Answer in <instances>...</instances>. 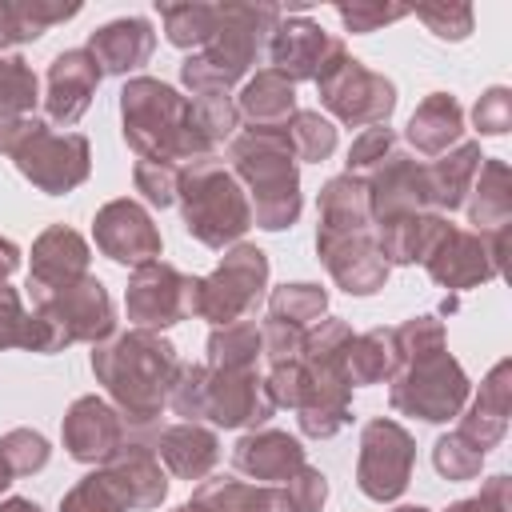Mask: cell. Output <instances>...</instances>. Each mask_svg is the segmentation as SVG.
<instances>
[{
    "instance_id": "3",
    "label": "cell",
    "mask_w": 512,
    "mask_h": 512,
    "mask_svg": "<svg viewBox=\"0 0 512 512\" xmlns=\"http://www.w3.org/2000/svg\"><path fill=\"white\" fill-rule=\"evenodd\" d=\"M280 20L276 4H216L212 36L184 56L180 80L200 96H228L260 56L264 40Z\"/></svg>"
},
{
    "instance_id": "37",
    "label": "cell",
    "mask_w": 512,
    "mask_h": 512,
    "mask_svg": "<svg viewBox=\"0 0 512 512\" xmlns=\"http://www.w3.org/2000/svg\"><path fill=\"white\" fill-rule=\"evenodd\" d=\"M328 312V292L320 284H280L268 296V320H280L296 332H308L312 324H320Z\"/></svg>"
},
{
    "instance_id": "40",
    "label": "cell",
    "mask_w": 512,
    "mask_h": 512,
    "mask_svg": "<svg viewBox=\"0 0 512 512\" xmlns=\"http://www.w3.org/2000/svg\"><path fill=\"white\" fill-rule=\"evenodd\" d=\"M36 72L24 56H0V128L32 116L36 108Z\"/></svg>"
},
{
    "instance_id": "15",
    "label": "cell",
    "mask_w": 512,
    "mask_h": 512,
    "mask_svg": "<svg viewBox=\"0 0 512 512\" xmlns=\"http://www.w3.org/2000/svg\"><path fill=\"white\" fill-rule=\"evenodd\" d=\"M368 188V212L372 224H392L400 216H420L432 208V184H428V164H420L408 152H392L384 164H376L364 176Z\"/></svg>"
},
{
    "instance_id": "32",
    "label": "cell",
    "mask_w": 512,
    "mask_h": 512,
    "mask_svg": "<svg viewBox=\"0 0 512 512\" xmlns=\"http://www.w3.org/2000/svg\"><path fill=\"white\" fill-rule=\"evenodd\" d=\"M480 144L476 140H464L456 148H448L440 160L428 164V184H432V208H444V212H456L464 208L468 192H472V180L480 172Z\"/></svg>"
},
{
    "instance_id": "30",
    "label": "cell",
    "mask_w": 512,
    "mask_h": 512,
    "mask_svg": "<svg viewBox=\"0 0 512 512\" xmlns=\"http://www.w3.org/2000/svg\"><path fill=\"white\" fill-rule=\"evenodd\" d=\"M464 208H468V220L476 224L480 236L508 232V224H512V172L504 160H488V156L480 160V172L472 180Z\"/></svg>"
},
{
    "instance_id": "50",
    "label": "cell",
    "mask_w": 512,
    "mask_h": 512,
    "mask_svg": "<svg viewBox=\"0 0 512 512\" xmlns=\"http://www.w3.org/2000/svg\"><path fill=\"white\" fill-rule=\"evenodd\" d=\"M416 20L440 36V40H464L472 32V8L468 4H428V8H416Z\"/></svg>"
},
{
    "instance_id": "36",
    "label": "cell",
    "mask_w": 512,
    "mask_h": 512,
    "mask_svg": "<svg viewBox=\"0 0 512 512\" xmlns=\"http://www.w3.org/2000/svg\"><path fill=\"white\" fill-rule=\"evenodd\" d=\"M260 356H264V340L256 320H236V324L212 328L208 336V368L244 372V368H256Z\"/></svg>"
},
{
    "instance_id": "52",
    "label": "cell",
    "mask_w": 512,
    "mask_h": 512,
    "mask_svg": "<svg viewBox=\"0 0 512 512\" xmlns=\"http://www.w3.org/2000/svg\"><path fill=\"white\" fill-rule=\"evenodd\" d=\"M284 496L292 500L296 512H320L324 500H328V480H324L320 468H308V464H304V468L284 484Z\"/></svg>"
},
{
    "instance_id": "33",
    "label": "cell",
    "mask_w": 512,
    "mask_h": 512,
    "mask_svg": "<svg viewBox=\"0 0 512 512\" xmlns=\"http://www.w3.org/2000/svg\"><path fill=\"white\" fill-rule=\"evenodd\" d=\"M72 16H80V0H0V48L28 44Z\"/></svg>"
},
{
    "instance_id": "6",
    "label": "cell",
    "mask_w": 512,
    "mask_h": 512,
    "mask_svg": "<svg viewBox=\"0 0 512 512\" xmlns=\"http://www.w3.org/2000/svg\"><path fill=\"white\" fill-rule=\"evenodd\" d=\"M176 200H180L188 236H196L204 248L240 244V236L252 228L248 192L216 156H204L180 168Z\"/></svg>"
},
{
    "instance_id": "51",
    "label": "cell",
    "mask_w": 512,
    "mask_h": 512,
    "mask_svg": "<svg viewBox=\"0 0 512 512\" xmlns=\"http://www.w3.org/2000/svg\"><path fill=\"white\" fill-rule=\"evenodd\" d=\"M472 124H476L480 136H504L512 128V92L500 88V84L488 88L472 108Z\"/></svg>"
},
{
    "instance_id": "8",
    "label": "cell",
    "mask_w": 512,
    "mask_h": 512,
    "mask_svg": "<svg viewBox=\"0 0 512 512\" xmlns=\"http://www.w3.org/2000/svg\"><path fill=\"white\" fill-rule=\"evenodd\" d=\"M388 380H392L388 404L396 412L428 420V424H444V420L460 416V408H464V400L472 392L464 368L456 364V356L448 348L396 360Z\"/></svg>"
},
{
    "instance_id": "56",
    "label": "cell",
    "mask_w": 512,
    "mask_h": 512,
    "mask_svg": "<svg viewBox=\"0 0 512 512\" xmlns=\"http://www.w3.org/2000/svg\"><path fill=\"white\" fill-rule=\"evenodd\" d=\"M260 340H264L268 364H288V360L300 356L304 332H296V328H288V324H280V320H268V324H260Z\"/></svg>"
},
{
    "instance_id": "22",
    "label": "cell",
    "mask_w": 512,
    "mask_h": 512,
    "mask_svg": "<svg viewBox=\"0 0 512 512\" xmlns=\"http://www.w3.org/2000/svg\"><path fill=\"white\" fill-rule=\"evenodd\" d=\"M100 64L88 56V48H68L60 52L52 64H48V88H44V112L52 124H64L72 128L92 96H96V84H100Z\"/></svg>"
},
{
    "instance_id": "11",
    "label": "cell",
    "mask_w": 512,
    "mask_h": 512,
    "mask_svg": "<svg viewBox=\"0 0 512 512\" xmlns=\"http://www.w3.org/2000/svg\"><path fill=\"white\" fill-rule=\"evenodd\" d=\"M320 88V104L352 128H376L388 124L392 108H396V84L372 68H364L356 56H348V48L316 76Z\"/></svg>"
},
{
    "instance_id": "34",
    "label": "cell",
    "mask_w": 512,
    "mask_h": 512,
    "mask_svg": "<svg viewBox=\"0 0 512 512\" xmlns=\"http://www.w3.org/2000/svg\"><path fill=\"white\" fill-rule=\"evenodd\" d=\"M320 228L316 232H360L372 228V212H368V188L364 176H332L320 188Z\"/></svg>"
},
{
    "instance_id": "5",
    "label": "cell",
    "mask_w": 512,
    "mask_h": 512,
    "mask_svg": "<svg viewBox=\"0 0 512 512\" xmlns=\"http://www.w3.org/2000/svg\"><path fill=\"white\" fill-rule=\"evenodd\" d=\"M348 344H352V328L340 316H324L304 332V344H300L304 396H300L296 420H300V432L312 440H328L352 420Z\"/></svg>"
},
{
    "instance_id": "7",
    "label": "cell",
    "mask_w": 512,
    "mask_h": 512,
    "mask_svg": "<svg viewBox=\"0 0 512 512\" xmlns=\"http://www.w3.org/2000/svg\"><path fill=\"white\" fill-rule=\"evenodd\" d=\"M0 152L48 196H64L80 188L92 172V148L80 132H52L48 120L24 116L0 128Z\"/></svg>"
},
{
    "instance_id": "4",
    "label": "cell",
    "mask_w": 512,
    "mask_h": 512,
    "mask_svg": "<svg viewBox=\"0 0 512 512\" xmlns=\"http://www.w3.org/2000/svg\"><path fill=\"white\" fill-rule=\"evenodd\" d=\"M232 176L244 184L252 204V224L264 232H284L300 220V168L288 148L284 128H248L228 144Z\"/></svg>"
},
{
    "instance_id": "53",
    "label": "cell",
    "mask_w": 512,
    "mask_h": 512,
    "mask_svg": "<svg viewBox=\"0 0 512 512\" xmlns=\"http://www.w3.org/2000/svg\"><path fill=\"white\" fill-rule=\"evenodd\" d=\"M336 16L344 20V28H348L352 36H364V32H376V28L392 24V20H404V16H408V8H384V4H340V8H336Z\"/></svg>"
},
{
    "instance_id": "9",
    "label": "cell",
    "mask_w": 512,
    "mask_h": 512,
    "mask_svg": "<svg viewBox=\"0 0 512 512\" xmlns=\"http://www.w3.org/2000/svg\"><path fill=\"white\" fill-rule=\"evenodd\" d=\"M268 288V256L256 244H232L220 264L192 284V316L216 328L244 320Z\"/></svg>"
},
{
    "instance_id": "17",
    "label": "cell",
    "mask_w": 512,
    "mask_h": 512,
    "mask_svg": "<svg viewBox=\"0 0 512 512\" xmlns=\"http://www.w3.org/2000/svg\"><path fill=\"white\" fill-rule=\"evenodd\" d=\"M316 256L324 260V268L336 280V288H344L348 296H372L388 280V264H384V256L376 248V232L372 228H360V232H316Z\"/></svg>"
},
{
    "instance_id": "43",
    "label": "cell",
    "mask_w": 512,
    "mask_h": 512,
    "mask_svg": "<svg viewBox=\"0 0 512 512\" xmlns=\"http://www.w3.org/2000/svg\"><path fill=\"white\" fill-rule=\"evenodd\" d=\"M48 456H52L48 440H44L40 432H32V428H12V432L0 436V468H4L12 480L40 472V468L48 464Z\"/></svg>"
},
{
    "instance_id": "49",
    "label": "cell",
    "mask_w": 512,
    "mask_h": 512,
    "mask_svg": "<svg viewBox=\"0 0 512 512\" xmlns=\"http://www.w3.org/2000/svg\"><path fill=\"white\" fill-rule=\"evenodd\" d=\"M204 380H208V364H180L176 384L168 392V404H172L176 416L200 424V412H204Z\"/></svg>"
},
{
    "instance_id": "59",
    "label": "cell",
    "mask_w": 512,
    "mask_h": 512,
    "mask_svg": "<svg viewBox=\"0 0 512 512\" xmlns=\"http://www.w3.org/2000/svg\"><path fill=\"white\" fill-rule=\"evenodd\" d=\"M172 512H204V508H200V504H192V500H184V504H176Z\"/></svg>"
},
{
    "instance_id": "23",
    "label": "cell",
    "mask_w": 512,
    "mask_h": 512,
    "mask_svg": "<svg viewBox=\"0 0 512 512\" xmlns=\"http://www.w3.org/2000/svg\"><path fill=\"white\" fill-rule=\"evenodd\" d=\"M232 464L236 472H244L256 484H288L308 460H304V444L280 428H260V432H244L232 448Z\"/></svg>"
},
{
    "instance_id": "55",
    "label": "cell",
    "mask_w": 512,
    "mask_h": 512,
    "mask_svg": "<svg viewBox=\"0 0 512 512\" xmlns=\"http://www.w3.org/2000/svg\"><path fill=\"white\" fill-rule=\"evenodd\" d=\"M444 512H512V480L508 476H488L484 488H480V496L456 500Z\"/></svg>"
},
{
    "instance_id": "29",
    "label": "cell",
    "mask_w": 512,
    "mask_h": 512,
    "mask_svg": "<svg viewBox=\"0 0 512 512\" xmlns=\"http://www.w3.org/2000/svg\"><path fill=\"white\" fill-rule=\"evenodd\" d=\"M192 504L204 512H296L280 484H244L232 476H204Z\"/></svg>"
},
{
    "instance_id": "45",
    "label": "cell",
    "mask_w": 512,
    "mask_h": 512,
    "mask_svg": "<svg viewBox=\"0 0 512 512\" xmlns=\"http://www.w3.org/2000/svg\"><path fill=\"white\" fill-rule=\"evenodd\" d=\"M432 464L444 480H476L480 476V464H484V452H476L464 436L448 432L432 444Z\"/></svg>"
},
{
    "instance_id": "13",
    "label": "cell",
    "mask_w": 512,
    "mask_h": 512,
    "mask_svg": "<svg viewBox=\"0 0 512 512\" xmlns=\"http://www.w3.org/2000/svg\"><path fill=\"white\" fill-rule=\"evenodd\" d=\"M36 316L52 324L60 344H100L116 332V308L108 288L96 276H84L68 288H56L48 296H36Z\"/></svg>"
},
{
    "instance_id": "44",
    "label": "cell",
    "mask_w": 512,
    "mask_h": 512,
    "mask_svg": "<svg viewBox=\"0 0 512 512\" xmlns=\"http://www.w3.org/2000/svg\"><path fill=\"white\" fill-rule=\"evenodd\" d=\"M60 512H128V504H124L120 488L112 484V476L104 468H96L64 492Z\"/></svg>"
},
{
    "instance_id": "35",
    "label": "cell",
    "mask_w": 512,
    "mask_h": 512,
    "mask_svg": "<svg viewBox=\"0 0 512 512\" xmlns=\"http://www.w3.org/2000/svg\"><path fill=\"white\" fill-rule=\"evenodd\" d=\"M4 348H28V352H60V336L52 332V324L36 312H24L20 292L0 284V352Z\"/></svg>"
},
{
    "instance_id": "27",
    "label": "cell",
    "mask_w": 512,
    "mask_h": 512,
    "mask_svg": "<svg viewBox=\"0 0 512 512\" xmlns=\"http://www.w3.org/2000/svg\"><path fill=\"white\" fill-rule=\"evenodd\" d=\"M112 484L120 488L124 504L128 508H160L164 496H168V480L160 472V460L152 452V444H124L108 464H100Z\"/></svg>"
},
{
    "instance_id": "39",
    "label": "cell",
    "mask_w": 512,
    "mask_h": 512,
    "mask_svg": "<svg viewBox=\"0 0 512 512\" xmlns=\"http://www.w3.org/2000/svg\"><path fill=\"white\" fill-rule=\"evenodd\" d=\"M392 328H372V332H360L352 336L348 344V376H352V388L356 384H380L384 376H392Z\"/></svg>"
},
{
    "instance_id": "26",
    "label": "cell",
    "mask_w": 512,
    "mask_h": 512,
    "mask_svg": "<svg viewBox=\"0 0 512 512\" xmlns=\"http://www.w3.org/2000/svg\"><path fill=\"white\" fill-rule=\"evenodd\" d=\"M152 452H156V460L168 464V472L176 480H188L192 484V480H204L216 468L220 440H216L212 428H204L196 420H180V424H168V428L156 432Z\"/></svg>"
},
{
    "instance_id": "57",
    "label": "cell",
    "mask_w": 512,
    "mask_h": 512,
    "mask_svg": "<svg viewBox=\"0 0 512 512\" xmlns=\"http://www.w3.org/2000/svg\"><path fill=\"white\" fill-rule=\"evenodd\" d=\"M16 268H20V248L0 236V284H8V276H12Z\"/></svg>"
},
{
    "instance_id": "16",
    "label": "cell",
    "mask_w": 512,
    "mask_h": 512,
    "mask_svg": "<svg viewBox=\"0 0 512 512\" xmlns=\"http://www.w3.org/2000/svg\"><path fill=\"white\" fill-rule=\"evenodd\" d=\"M92 236H96V248H100L108 260L132 264V268L160 260V248H164L160 228L152 224L148 208L136 204V200H128V196L108 200V204L96 212Z\"/></svg>"
},
{
    "instance_id": "48",
    "label": "cell",
    "mask_w": 512,
    "mask_h": 512,
    "mask_svg": "<svg viewBox=\"0 0 512 512\" xmlns=\"http://www.w3.org/2000/svg\"><path fill=\"white\" fill-rule=\"evenodd\" d=\"M132 180H136V192L156 204V208H168L176 204V184H180V168L172 164H160V160H136L132 168Z\"/></svg>"
},
{
    "instance_id": "25",
    "label": "cell",
    "mask_w": 512,
    "mask_h": 512,
    "mask_svg": "<svg viewBox=\"0 0 512 512\" xmlns=\"http://www.w3.org/2000/svg\"><path fill=\"white\" fill-rule=\"evenodd\" d=\"M156 52V32L144 16H124L88 36V56L100 64L104 76H128L140 72Z\"/></svg>"
},
{
    "instance_id": "1",
    "label": "cell",
    "mask_w": 512,
    "mask_h": 512,
    "mask_svg": "<svg viewBox=\"0 0 512 512\" xmlns=\"http://www.w3.org/2000/svg\"><path fill=\"white\" fill-rule=\"evenodd\" d=\"M92 372L112 396V408L128 428H148L168 404L180 360L176 348L148 328H128L92 348Z\"/></svg>"
},
{
    "instance_id": "61",
    "label": "cell",
    "mask_w": 512,
    "mask_h": 512,
    "mask_svg": "<svg viewBox=\"0 0 512 512\" xmlns=\"http://www.w3.org/2000/svg\"><path fill=\"white\" fill-rule=\"evenodd\" d=\"M8 484H12V476H8V472H4V468H0V492H4V488H8Z\"/></svg>"
},
{
    "instance_id": "41",
    "label": "cell",
    "mask_w": 512,
    "mask_h": 512,
    "mask_svg": "<svg viewBox=\"0 0 512 512\" xmlns=\"http://www.w3.org/2000/svg\"><path fill=\"white\" fill-rule=\"evenodd\" d=\"M156 8H160L164 36H168L172 48H184V52L192 48L196 52L216 28V4L192 0V4H156Z\"/></svg>"
},
{
    "instance_id": "42",
    "label": "cell",
    "mask_w": 512,
    "mask_h": 512,
    "mask_svg": "<svg viewBox=\"0 0 512 512\" xmlns=\"http://www.w3.org/2000/svg\"><path fill=\"white\" fill-rule=\"evenodd\" d=\"M284 136H288V148L296 160L304 164H320L336 152V124L320 112H292V120L284 124Z\"/></svg>"
},
{
    "instance_id": "14",
    "label": "cell",
    "mask_w": 512,
    "mask_h": 512,
    "mask_svg": "<svg viewBox=\"0 0 512 512\" xmlns=\"http://www.w3.org/2000/svg\"><path fill=\"white\" fill-rule=\"evenodd\" d=\"M192 284L196 276H184L180 268L152 260L132 268L128 276V292H124V312L136 328H172L180 320L192 316Z\"/></svg>"
},
{
    "instance_id": "28",
    "label": "cell",
    "mask_w": 512,
    "mask_h": 512,
    "mask_svg": "<svg viewBox=\"0 0 512 512\" xmlns=\"http://www.w3.org/2000/svg\"><path fill=\"white\" fill-rule=\"evenodd\" d=\"M408 144L420 152V156H444L452 144H460L464 136V108L456 104V96L448 92H432L416 104V112L408 116V128H404Z\"/></svg>"
},
{
    "instance_id": "47",
    "label": "cell",
    "mask_w": 512,
    "mask_h": 512,
    "mask_svg": "<svg viewBox=\"0 0 512 512\" xmlns=\"http://www.w3.org/2000/svg\"><path fill=\"white\" fill-rule=\"evenodd\" d=\"M396 152V132L388 124H376V128H364L352 148H348V176H368L376 164H384L388 156Z\"/></svg>"
},
{
    "instance_id": "19",
    "label": "cell",
    "mask_w": 512,
    "mask_h": 512,
    "mask_svg": "<svg viewBox=\"0 0 512 512\" xmlns=\"http://www.w3.org/2000/svg\"><path fill=\"white\" fill-rule=\"evenodd\" d=\"M272 412H276V404L268 396L264 376H256V368H244V372L208 368L200 420H212L216 428H256Z\"/></svg>"
},
{
    "instance_id": "38",
    "label": "cell",
    "mask_w": 512,
    "mask_h": 512,
    "mask_svg": "<svg viewBox=\"0 0 512 512\" xmlns=\"http://www.w3.org/2000/svg\"><path fill=\"white\" fill-rule=\"evenodd\" d=\"M440 216L436 212H420V216H400L392 224H380L376 228V248L384 256V264H416L424 244H428V232Z\"/></svg>"
},
{
    "instance_id": "58",
    "label": "cell",
    "mask_w": 512,
    "mask_h": 512,
    "mask_svg": "<svg viewBox=\"0 0 512 512\" xmlns=\"http://www.w3.org/2000/svg\"><path fill=\"white\" fill-rule=\"evenodd\" d=\"M0 512H44L36 500H28V496H8L4 504H0Z\"/></svg>"
},
{
    "instance_id": "46",
    "label": "cell",
    "mask_w": 512,
    "mask_h": 512,
    "mask_svg": "<svg viewBox=\"0 0 512 512\" xmlns=\"http://www.w3.org/2000/svg\"><path fill=\"white\" fill-rule=\"evenodd\" d=\"M436 348H448L444 344V320L440 316H412L400 328H392V356L396 360L424 356V352H436Z\"/></svg>"
},
{
    "instance_id": "54",
    "label": "cell",
    "mask_w": 512,
    "mask_h": 512,
    "mask_svg": "<svg viewBox=\"0 0 512 512\" xmlns=\"http://www.w3.org/2000/svg\"><path fill=\"white\" fill-rule=\"evenodd\" d=\"M196 112H200V124H204V132H208L212 144L228 140L236 132V124H240V112H236V104L228 96H200L196 100Z\"/></svg>"
},
{
    "instance_id": "24",
    "label": "cell",
    "mask_w": 512,
    "mask_h": 512,
    "mask_svg": "<svg viewBox=\"0 0 512 512\" xmlns=\"http://www.w3.org/2000/svg\"><path fill=\"white\" fill-rule=\"evenodd\" d=\"M508 400H512V360H500L480 380V392L472 396L468 412L460 416L456 436H464L476 452L488 456L508 432Z\"/></svg>"
},
{
    "instance_id": "60",
    "label": "cell",
    "mask_w": 512,
    "mask_h": 512,
    "mask_svg": "<svg viewBox=\"0 0 512 512\" xmlns=\"http://www.w3.org/2000/svg\"><path fill=\"white\" fill-rule=\"evenodd\" d=\"M396 512H428V508H420V504H400Z\"/></svg>"
},
{
    "instance_id": "20",
    "label": "cell",
    "mask_w": 512,
    "mask_h": 512,
    "mask_svg": "<svg viewBox=\"0 0 512 512\" xmlns=\"http://www.w3.org/2000/svg\"><path fill=\"white\" fill-rule=\"evenodd\" d=\"M60 436H64V448L72 460L80 464H108L124 444H128V424L124 416L100 400V396H80L72 400V408L64 412V424H60Z\"/></svg>"
},
{
    "instance_id": "10",
    "label": "cell",
    "mask_w": 512,
    "mask_h": 512,
    "mask_svg": "<svg viewBox=\"0 0 512 512\" xmlns=\"http://www.w3.org/2000/svg\"><path fill=\"white\" fill-rule=\"evenodd\" d=\"M504 240H508V232L480 236V232H464V228H456V224H448L440 216L432 224V232H428V244L420 252V264H424V272L440 288L464 292V288H476V284L500 276Z\"/></svg>"
},
{
    "instance_id": "21",
    "label": "cell",
    "mask_w": 512,
    "mask_h": 512,
    "mask_svg": "<svg viewBox=\"0 0 512 512\" xmlns=\"http://www.w3.org/2000/svg\"><path fill=\"white\" fill-rule=\"evenodd\" d=\"M88 240L76 232V228H64V224H52L36 236L32 244V264H28V288H32V300L36 296H48L56 288H68L76 280L88 276Z\"/></svg>"
},
{
    "instance_id": "12",
    "label": "cell",
    "mask_w": 512,
    "mask_h": 512,
    "mask_svg": "<svg viewBox=\"0 0 512 512\" xmlns=\"http://www.w3.org/2000/svg\"><path fill=\"white\" fill-rule=\"evenodd\" d=\"M412 464H416V444L404 424H396L392 416H376L364 424L360 456H356V488L368 500L376 504L400 500L412 480Z\"/></svg>"
},
{
    "instance_id": "18",
    "label": "cell",
    "mask_w": 512,
    "mask_h": 512,
    "mask_svg": "<svg viewBox=\"0 0 512 512\" xmlns=\"http://www.w3.org/2000/svg\"><path fill=\"white\" fill-rule=\"evenodd\" d=\"M268 52H272V72L296 84V80H316L344 52V40L328 36L308 16H288V20L280 16L268 36Z\"/></svg>"
},
{
    "instance_id": "31",
    "label": "cell",
    "mask_w": 512,
    "mask_h": 512,
    "mask_svg": "<svg viewBox=\"0 0 512 512\" xmlns=\"http://www.w3.org/2000/svg\"><path fill=\"white\" fill-rule=\"evenodd\" d=\"M236 112L252 128H284L296 112V84H288L280 72L264 68L252 80H244V88L236 96Z\"/></svg>"
},
{
    "instance_id": "2",
    "label": "cell",
    "mask_w": 512,
    "mask_h": 512,
    "mask_svg": "<svg viewBox=\"0 0 512 512\" xmlns=\"http://www.w3.org/2000/svg\"><path fill=\"white\" fill-rule=\"evenodd\" d=\"M120 120H124V140L140 160L184 168L216 152V144L200 124L196 100L180 96L172 84L152 76H132L120 88Z\"/></svg>"
}]
</instances>
